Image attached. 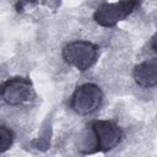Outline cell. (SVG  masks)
<instances>
[{"mask_svg": "<svg viewBox=\"0 0 157 157\" xmlns=\"http://www.w3.org/2000/svg\"><path fill=\"white\" fill-rule=\"evenodd\" d=\"M63 58L77 70L86 71L97 61L98 47L88 40H75L64 47Z\"/></svg>", "mask_w": 157, "mask_h": 157, "instance_id": "cell-1", "label": "cell"}, {"mask_svg": "<svg viewBox=\"0 0 157 157\" xmlns=\"http://www.w3.org/2000/svg\"><path fill=\"white\" fill-rule=\"evenodd\" d=\"M1 97L4 102L10 105H20L33 101L36 92L29 78L16 76L2 83Z\"/></svg>", "mask_w": 157, "mask_h": 157, "instance_id": "cell-2", "label": "cell"}, {"mask_svg": "<svg viewBox=\"0 0 157 157\" xmlns=\"http://www.w3.org/2000/svg\"><path fill=\"white\" fill-rule=\"evenodd\" d=\"M137 6L139 2L136 1L104 2L96 9L93 18L98 25L103 27H112L119 21L126 18Z\"/></svg>", "mask_w": 157, "mask_h": 157, "instance_id": "cell-3", "label": "cell"}, {"mask_svg": "<svg viewBox=\"0 0 157 157\" xmlns=\"http://www.w3.org/2000/svg\"><path fill=\"white\" fill-rule=\"evenodd\" d=\"M94 151H109L114 148L121 139V129L112 120H94L91 125Z\"/></svg>", "mask_w": 157, "mask_h": 157, "instance_id": "cell-4", "label": "cell"}, {"mask_svg": "<svg viewBox=\"0 0 157 157\" xmlns=\"http://www.w3.org/2000/svg\"><path fill=\"white\" fill-rule=\"evenodd\" d=\"M102 90L94 83H83L78 86L71 97V108L78 114H91L97 110L102 103Z\"/></svg>", "mask_w": 157, "mask_h": 157, "instance_id": "cell-5", "label": "cell"}, {"mask_svg": "<svg viewBox=\"0 0 157 157\" xmlns=\"http://www.w3.org/2000/svg\"><path fill=\"white\" fill-rule=\"evenodd\" d=\"M134 80L142 87L157 85V59H148L134 67Z\"/></svg>", "mask_w": 157, "mask_h": 157, "instance_id": "cell-6", "label": "cell"}, {"mask_svg": "<svg viewBox=\"0 0 157 157\" xmlns=\"http://www.w3.org/2000/svg\"><path fill=\"white\" fill-rule=\"evenodd\" d=\"M13 142V132L5 125L0 126V144H1V152L4 153L10 148Z\"/></svg>", "mask_w": 157, "mask_h": 157, "instance_id": "cell-7", "label": "cell"}, {"mask_svg": "<svg viewBox=\"0 0 157 157\" xmlns=\"http://www.w3.org/2000/svg\"><path fill=\"white\" fill-rule=\"evenodd\" d=\"M151 45H152V49L155 50V52H157V33L153 36V38H152V43H151Z\"/></svg>", "mask_w": 157, "mask_h": 157, "instance_id": "cell-8", "label": "cell"}]
</instances>
